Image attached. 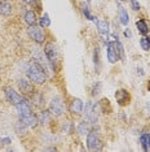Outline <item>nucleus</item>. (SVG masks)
Here are the masks:
<instances>
[{
  "instance_id": "aec40b11",
  "label": "nucleus",
  "mask_w": 150,
  "mask_h": 152,
  "mask_svg": "<svg viewBox=\"0 0 150 152\" xmlns=\"http://www.w3.org/2000/svg\"><path fill=\"white\" fill-rule=\"evenodd\" d=\"M140 46L144 51H149L150 50V38L149 37H142L140 39Z\"/></svg>"
},
{
  "instance_id": "6e6552de",
  "label": "nucleus",
  "mask_w": 150,
  "mask_h": 152,
  "mask_svg": "<svg viewBox=\"0 0 150 152\" xmlns=\"http://www.w3.org/2000/svg\"><path fill=\"white\" fill-rule=\"evenodd\" d=\"M98 120L97 117V107L93 103H87L86 104V121L89 124H94Z\"/></svg>"
},
{
  "instance_id": "a211bd4d",
  "label": "nucleus",
  "mask_w": 150,
  "mask_h": 152,
  "mask_svg": "<svg viewBox=\"0 0 150 152\" xmlns=\"http://www.w3.org/2000/svg\"><path fill=\"white\" fill-rule=\"evenodd\" d=\"M23 18H25V22L29 26L35 25V22H36V13L34 11H27L25 13V17H23Z\"/></svg>"
},
{
  "instance_id": "bb28decb",
  "label": "nucleus",
  "mask_w": 150,
  "mask_h": 152,
  "mask_svg": "<svg viewBox=\"0 0 150 152\" xmlns=\"http://www.w3.org/2000/svg\"><path fill=\"white\" fill-rule=\"evenodd\" d=\"M22 3H25V4H34V3L36 1V0H21Z\"/></svg>"
},
{
  "instance_id": "ddd939ff",
  "label": "nucleus",
  "mask_w": 150,
  "mask_h": 152,
  "mask_svg": "<svg viewBox=\"0 0 150 152\" xmlns=\"http://www.w3.org/2000/svg\"><path fill=\"white\" fill-rule=\"evenodd\" d=\"M84 109V104L80 99H74L70 104V112L73 115H80Z\"/></svg>"
},
{
  "instance_id": "f257e3e1",
  "label": "nucleus",
  "mask_w": 150,
  "mask_h": 152,
  "mask_svg": "<svg viewBox=\"0 0 150 152\" xmlns=\"http://www.w3.org/2000/svg\"><path fill=\"white\" fill-rule=\"evenodd\" d=\"M26 73H27V77H29L30 81L34 82V83H38V85H43L47 79L45 72H44L35 61H32V63L27 66Z\"/></svg>"
},
{
  "instance_id": "412c9836",
  "label": "nucleus",
  "mask_w": 150,
  "mask_h": 152,
  "mask_svg": "<svg viewBox=\"0 0 150 152\" xmlns=\"http://www.w3.org/2000/svg\"><path fill=\"white\" fill-rule=\"evenodd\" d=\"M81 11H83V15L86 16L87 20H89V21H94V20H96L93 16H92V13L89 11V7H88V5H86V4L81 5Z\"/></svg>"
},
{
  "instance_id": "9b49d317",
  "label": "nucleus",
  "mask_w": 150,
  "mask_h": 152,
  "mask_svg": "<svg viewBox=\"0 0 150 152\" xmlns=\"http://www.w3.org/2000/svg\"><path fill=\"white\" fill-rule=\"evenodd\" d=\"M115 99H117L118 104L120 105H125L129 103V99H131V96L125 90H118L117 92H115Z\"/></svg>"
},
{
  "instance_id": "f03ea898",
  "label": "nucleus",
  "mask_w": 150,
  "mask_h": 152,
  "mask_svg": "<svg viewBox=\"0 0 150 152\" xmlns=\"http://www.w3.org/2000/svg\"><path fill=\"white\" fill-rule=\"evenodd\" d=\"M44 55L47 56L48 61L50 63V65L53 66V69L57 66L60 61V53H58V50H57L56 44L54 43H47L45 47H44Z\"/></svg>"
},
{
  "instance_id": "4be33fe9",
  "label": "nucleus",
  "mask_w": 150,
  "mask_h": 152,
  "mask_svg": "<svg viewBox=\"0 0 150 152\" xmlns=\"http://www.w3.org/2000/svg\"><path fill=\"white\" fill-rule=\"evenodd\" d=\"M88 121L84 120L83 122L79 124V127H78V131H79V134H81V135H86V134H88Z\"/></svg>"
},
{
  "instance_id": "1a4fd4ad",
  "label": "nucleus",
  "mask_w": 150,
  "mask_h": 152,
  "mask_svg": "<svg viewBox=\"0 0 150 152\" xmlns=\"http://www.w3.org/2000/svg\"><path fill=\"white\" fill-rule=\"evenodd\" d=\"M97 26V30L100 33V35L104 38L105 42H109V23L104 20H94Z\"/></svg>"
},
{
  "instance_id": "f8f14e48",
  "label": "nucleus",
  "mask_w": 150,
  "mask_h": 152,
  "mask_svg": "<svg viewBox=\"0 0 150 152\" xmlns=\"http://www.w3.org/2000/svg\"><path fill=\"white\" fill-rule=\"evenodd\" d=\"M18 87H19V90H21L23 94H26V95L32 94V85H31V82H30L29 79H26V78L18 79Z\"/></svg>"
},
{
  "instance_id": "a878e982",
  "label": "nucleus",
  "mask_w": 150,
  "mask_h": 152,
  "mask_svg": "<svg viewBox=\"0 0 150 152\" xmlns=\"http://www.w3.org/2000/svg\"><path fill=\"white\" fill-rule=\"evenodd\" d=\"M47 120H48V115H47V112H45V113H42V116H40V120H39V122L44 124V121H47Z\"/></svg>"
},
{
  "instance_id": "9d476101",
  "label": "nucleus",
  "mask_w": 150,
  "mask_h": 152,
  "mask_svg": "<svg viewBox=\"0 0 150 152\" xmlns=\"http://www.w3.org/2000/svg\"><path fill=\"white\" fill-rule=\"evenodd\" d=\"M19 121L22 124H25L27 127H35L38 125V122H39V118L35 115H32V113H27V115L19 116Z\"/></svg>"
},
{
  "instance_id": "c756f323",
  "label": "nucleus",
  "mask_w": 150,
  "mask_h": 152,
  "mask_svg": "<svg viewBox=\"0 0 150 152\" xmlns=\"http://www.w3.org/2000/svg\"><path fill=\"white\" fill-rule=\"evenodd\" d=\"M122 1H125V0H122Z\"/></svg>"
},
{
  "instance_id": "2eb2a0df",
  "label": "nucleus",
  "mask_w": 150,
  "mask_h": 152,
  "mask_svg": "<svg viewBox=\"0 0 150 152\" xmlns=\"http://www.w3.org/2000/svg\"><path fill=\"white\" fill-rule=\"evenodd\" d=\"M16 109L18 112V116H22V115H27V113H31V107H30L29 102L25 100V102L19 103V104L16 105Z\"/></svg>"
},
{
  "instance_id": "20e7f679",
  "label": "nucleus",
  "mask_w": 150,
  "mask_h": 152,
  "mask_svg": "<svg viewBox=\"0 0 150 152\" xmlns=\"http://www.w3.org/2000/svg\"><path fill=\"white\" fill-rule=\"evenodd\" d=\"M27 34L31 38L34 42H36L38 44H42L45 40V33H44L42 26H36V25H31L27 29Z\"/></svg>"
},
{
  "instance_id": "4468645a",
  "label": "nucleus",
  "mask_w": 150,
  "mask_h": 152,
  "mask_svg": "<svg viewBox=\"0 0 150 152\" xmlns=\"http://www.w3.org/2000/svg\"><path fill=\"white\" fill-rule=\"evenodd\" d=\"M12 13V4L8 0H0V15L1 16H9Z\"/></svg>"
},
{
  "instance_id": "c85d7f7f",
  "label": "nucleus",
  "mask_w": 150,
  "mask_h": 152,
  "mask_svg": "<svg viewBox=\"0 0 150 152\" xmlns=\"http://www.w3.org/2000/svg\"><path fill=\"white\" fill-rule=\"evenodd\" d=\"M86 1H88V3H89V1H91V0H86Z\"/></svg>"
},
{
  "instance_id": "7ed1b4c3",
  "label": "nucleus",
  "mask_w": 150,
  "mask_h": 152,
  "mask_svg": "<svg viewBox=\"0 0 150 152\" xmlns=\"http://www.w3.org/2000/svg\"><path fill=\"white\" fill-rule=\"evenodd\" d=\"M87 147H88V150H91V151H100L101 150L102 143H101V135H100V131L98 130L94 129L88 133Z\"/></svg>"
},
{
  "instance_id": "393cba45",
  "label": "nucleus",
  "mask_w": 150,
  "mask_h": 152,
  "mask_svg": "<svg viewBox=\"0 0 150 152\" xmlns=\"http://www.w3.org/2000/svg\"><path fill=\"white\" fill-rule=\"evenodd\" d=\"M131 5H132V9H135V11H138L140 9V3L137 0H131Z\"/></svg>"
},
{
  "instance_id": "cd10ccee",
  "label": "nucleus",
  "mask_w": 150,
  "mask_h": 152,
  "mask_svg": "<svg viewBox=\"0 0 150 152\" xmlns=\"http://www.w3.org/2000/svg\"><path fill=\"white\" fill-rule=\"evenodd\" d=\"M125 37H128V38H131L132 37V34H131V31H129V30H125Z\"/></svg>"
},
{
  "instance_id": "dca6fc26",
  "label": "nucleus",
  "mask_w": 150,
  "mask_h": 152,
  "mask_svg": "<svg viewBox=\"0 0 150 152\" xmlns=\"http://www.w3.org/2000/svg\"><path fill=\"white\" fill-rule=\"evenodd\" d=\"M140 143H141L142 150L149 152L150 151V134L149 133H144L140 137Z\"/></svg>"
},
{
  "instance_id": "b1692460",
  "label": "nucleus",
  "mask_w": 150,
  "mask_h": 152,
  "mask_svg": "<svg viewBox=\"0 0 150 152\" xmlns=\"http://www.w3.org/2000/svg\"><path fill=\"white\" fill-rule=\"evenodd\" d=\"M98 48H94V64L97 65V69H98V63H100V56H98Z\"/></svg>"
},
{
  "instance_id": "f3484780",
  "label": "nucleus",
  "mask_w": 150,
  "mask_h": 152,
  "mask_svg": "<svg viewBox=\"0 0 150 152\" xmlns=\"http://www.w3.org/2000/svg\"><path fill=\"white\" fill-rule=\"evenodd\" d=\"M119 20H120L122 25H124V26H127L128 22H129L128 13H127V11H125L124 7H122V5H119Z\"/></svg>"
},
{
  "instance_id": "5701e85b",
  "label": "nucleus",
  "mask_w": 150,
  "mask_h": 152,
  "mask_svg": "<svg viewBox=\"0 0 150 152\" xmlns=\"http://www.w3.org/2000/svg\"><path fill=\"white\" fill-rule=\"evenodd\" d=\"M49 25H50L49 16H48V15H44L42 18L39 20V26H42V27H48Z\"/></svg>"
},
{
  "instance_id": "6ab92c4d",
  "label": "nucleus",
  "mask_w": 150,
  "mask_h": 152,
  "mask_svg": "<svg viewBox=\"0 0 150 152\" xmlns=\"http://www.w3.org/2000/svg\"><path fill=\"white\" fill-rule=\"evenodd\" d=\"M136 26H137L138 31L141 33L142 35H146V34L149 33V26H148V23H146L144 20H140V21L136 22Z\"/></svg>"
},
{
  "instance_id": "423d86ee",
  "label": "nucleus",
  "mask_w": 150,
  "mask_h": 152,
  "mask_svg": "<svg viewBox=\"0 0 150 152\" xmlns=\"http://www.w3.org/2000/svg\"><path fill=\"white\" fill-rule=\"evenodd\" d=\"M49 109H50V113H52V115H54V116H61V115H63V112H65V105H63L62 99H61L60 96H56V98H53L52 102H50Z\"/></svg>"
},
{
  "instance_id": "0eeeda50",
  "label": "nucleus",
  "mask_w": 150,
  "mask_h": 152,
  "mask_svg": "<svg viewBox=\"0 0 150 152\" xmlns=\"http://www.w3.org/2000/svg\"><path fill=\"white\" fill-rule=\"evenodd\" d=\"M5 96H6V99H8V102L11 103V104H13V105H17V104H19V103H22V102H25V98L23 96H21L18 94L17 91H14L13 88H11V87H6L5 88Z\"/></svg>"
},
{
  "instance_id": "39448f33",
  "label": "nucleus",
  "mask_w": 150,
  "mask_h": 152,
  "mask_svg": "<svg viewBox=\"0 0 150 152\" xmlns=\"http://www.w3.org/2000/svg\"><path fill=\"white\" fill-rule=\"evenodd\" d=\"M32 61H35V63H36L38 65H39V66L42 68L44 72H45L47 77H49V75L52 74L53 66L50 65V63L48 61V58H47V56H44V53L39 52V53L34 55V60H32Z\"/></svg>"
}]
</instances>
